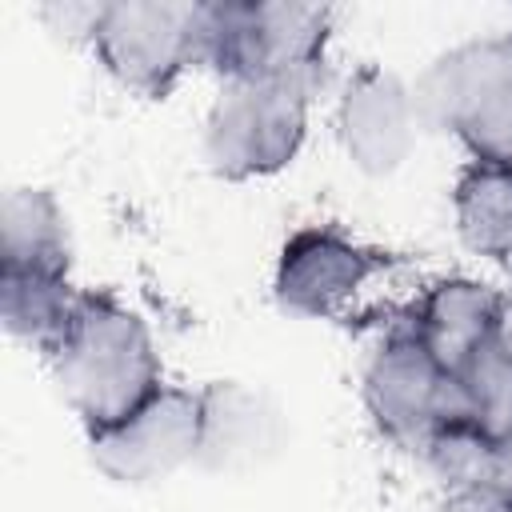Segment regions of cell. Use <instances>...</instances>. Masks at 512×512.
<instances>
[{
    "mask_svg": "<svg viewBox=\"0 0 512 512\" xmlns=\"http://www.w3.org/2000/svg\"><path fill=\"white\" fill-rule=\"evenodd\" d=\"M204 400V440H200V468L212 472H240L268 460L280 448L284 420L276 404L240 384V380H212L200 388Z\"/></svg>",
    "mask_w": 512,
    "mask_h": 512,
    "instance_id": "11",
    "label": "cell"
},
{
    "mask_svg": "<svg viewBox=\"0 0 512 512\" xmlns=\"http://www.w3.org/2000/svg\"><path fill=\"white\" fill-rule=\"evenodd\" d=\"M44 356L84 432L124 420L164 384L148 320L108 288H80L60 340Z\"/></svg>",
    "mask_w": 512,
    "mask_h": 512,
    "instance_id": "1",
    "label": "cell"
},
{
    "mask_svg": "<svg viewBox=\"0 0 512 512\" xmlns=\"http://www.w3.org/2000/svg\"><path fill=\"white\" fill-rule=\"evenodd\" d=\"M420 128L452 132L472 160L512 164V32L440 52L412 84Z\"/></svg>",
    "mask_w": 512,
    "mask_h": 512,
    "instance_id": "3",
    "label": "cell"
},
{
    "mask_svg": "<svg viewBox=\"0 0 512 512\" xmlns=\"http://www.w3.org/2000/svg\"><path fill=\"white\" fill-rule=\"evenodd\" d=\"M324 76L224 80L204 120V164L220 180L284 172L308 140V108Z\"/></svg>",
    "mask_w": 512,
    "mask_h": 512,
    "instance_id": "2",
    "label": "cell"
},
{
    "mask_svg": "<svg viewBox=\"0 0 512 512\" xmlns=\"http://www.w3.org/2000/svg\"><path fill=\"white\" fill-rule=\"evenodd\" d=\"M332 8L324 4H200V64L224 80L324 76Z\"/></svg>",
    "mask_w": 512,
    "mask_h": 512,
    "instance_id": "4",
    "label": "cell"
},
{
    "mask_svg": "<svg viewBox=\"0 0 512 512\" xmlns=\"http://www.w3.org/2000/svg\"><path fill=\"white\" fill-rule=\"evenodd\" d=\"M64 212L44 188H12L0 204V268L60 272L68 276Z\"/></svg>",
    "mask_w": 512,
    "mask_h": 512,
    "instance_id": "12",
    "label": "cell"
},
{
    "mask_svg": "<svg viewBox=\"0 0 512 512\" xmlns=\"http://www.w3.org/2000/svg\"><path fill=\"white\" fill-rule=\"evenodd\" d=\"M104 72L136 96L164 100L176 80L200 64V4L112 0L96 4L84 36Z\"/></svg>",
    "mask_w": 512,
    "mask_h": 512,
    "instance_id": "5",
    "label": "cell"
},
{
    "mask_svg": "<svg viewBox=\"0 0 512 512\" xmlns=\"http://www.w3.org/2000/svg\"><path fill=\"white\" fill-rule=\"evenodd\" d=\"M364 408L372 424L400 448L424 452L444 420H468V400L408 324L392 328L364 364Z\"/></svg>",
    "mask_w": 512,
    "mask_h": 512,
    "instance_id": "6",
    "label": "cell"
},
{
    "mask_svg": "<svg viewBox=\"0 0 512 512\" xmlns=\"http://www.w3.org/2000/svg\"><path fill=\"white\" fill-rule=\"evenodd\" d=\"M460 244L484 260L512 256V164L468 160L452 188Z\"/></svg>",
    "mask_w": 512,
    "mask_h": 512,
    "instance_id": "13",
    "label": "cell"
},
{
    "mask_svg": "<svg viewBox=\"0 0 512 512\" xmlns=\"http://www.w3.org/2000/svg\"><path fill=\"white\" fill-rule=\"evenodd\" d=\"M456 380L468 400V420H476L492 440L512 436V340H492Z\"/></svg>",
    "mask_w": 512,
    "mask_h": 512,
    "instance_id": "15",
    "label": "cell"
},
{
    "mask_svg": "<svg viewBox=\"0 0 512 512\" xmlns=\"http://www.w3.org/2000/svg\"><path fill=\"white\" fill-rule=\"evenodd\" d=\"M488 492H496L504 504H512V436H500L492 440V452H488V472H484V484Z\"/></svg>",
    "mask_w": 512,
    "mask_h": 512,
    "instance_id": "16",
    "label": "cell"
},
{
    "mask_svg": "<svg viewBox=\"0 0 512 512\" xmlns=\"http://www.w3.org/2000/svg\"><path fill=\"white\" fill-rule=\"evenodd\" d=\"M84 436H88L92 464L108 480L128 484V488L160 484L200 460V440H204L200 388L160 384L124 420L84 432Z\"/></svg>",
    "mask_w": 512,
    "mask_h": 512,
    "instance_id": "7",
    "label": "cell"
},
{
    "mask_svg": "<svg viewBox=\"0 0 512 512\" xmlns=\"http://www.w3.org/2000/svg\"><path fill=\"white\" fill-rule=\"evenodd\" d=\"M404 324L448 376H464V368L504 336V292L476 276H444L420 292Z\"/></svg>",
    "mask_w": 512,
    "mask_h": 512,
    "instance_id": "10",
    "label": "cell"
},
{
    "mask_svg": "<svg viewBox=\"0 0 512 512\" xmlns=\"http://www.w3.org/2000/svg\"><path fill=\"white\" fill-rule=\"evenodd\" d=\"M392 264L396 256L352 240L336 224H308L284 240L272 272V292L276 304L292 316L332 320L344 316L348 304Z\"/></svg>",
    "mask_w": 512,
    "mask_h": 512,
    "instance_id": "8",
    "label": "cell"
},
{
    "mask_svg": "<svg viewBox=\"0 0 512 512\" xmlns=\"http://www.w3.org/2000/svg\"><path fill=\"white\" fill-rule=\"evenodd\" d=\"M76 296L80 288H72V280L60 272L0 268V320L16 340L36 344L40 352L60 340Z\"/></svg>",
    "mask_w": 512,
    "mask_h": 512,
    "instance_id": "14",
    "label": "cell"
},
{
    "mask_svg": "<svg viewBox=\"0 0 512 512\" xmlns=\"http://www.w3.org/2000/svg\"><path fill=\"white\" fill-rule=\"evenodd\" d=\"M420 132L412 84L400 72L360 64L344 80L336 100V136L364 176H392L412 156Z\"/></svg>",
    "mask_w": 512,
    "mask_h": 512,
    "instance_id": "9",
    "label": "cell"
}]
</instances>
